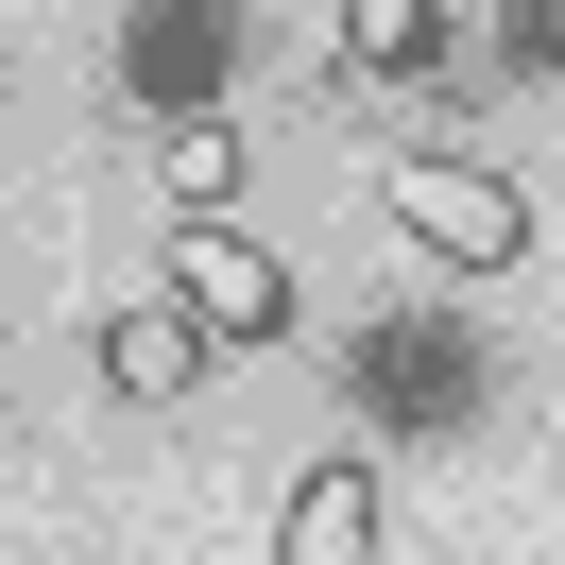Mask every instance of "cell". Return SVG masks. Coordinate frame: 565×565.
Returning <instances> with one entry per match:
<instances>
[{
	"label": "cell",
	"mask_w": 565,
	"mask_h": 565,
	"mask_svg": "<svg viewBox=\"0 0 565 565\" xmlns=\"http://www.w3.org/2000/svg\"><path fill=\"white\" fill-rule=\"evenodd\" d=\"M120 52H138V86H154V104H189L206 70H241V18H138Z\"/></svg>",
	"instance_id": "8992f818"
},
{
	"label": "cell",
	"mask_w": 565,
	"mask_h": 565,
	"mask_svg": "<svg viewBox=\"0 0 565 565\" xmlns=\"http://www.w3.org/2000/svg\"><path fill=\"white\" fill-rule=\"evenodd\" d=\"M172 309H189V343H275L291 326V275H275V241H241V223H172Z\"/></svg>",
	"instance_id": "7a4b0ae2"
},
{
	"label": "cell",
	"mask_w": 565,
	"mask_h": 565,
	"mask_svg": "<svg viewBox=\"0 0 565 565\" xmlns=\"http://www.w3.org/2000/svg\"><path fill=\"white\" fill-rule=\"evenodd\" d=\"M446 52H462L446 0H343V86H428Z\"/></svg>",
	"instance_id": "5b68a950"
},
{
	"label": "cell",
	"mask_w": 565,
	"mask_h": 565,
	"mask_svg": "<svg viewBox=\"0 0 565 565\" xmlns=\"http://www.w3.org/2000/svg\"><path fill=\"white\" fill-rule=\"evenodd\" d=\"M275 565H377V462H309L275 514Z\"/></svg>",
	"instance_id": "277c9868"
},
{
	"label": "cell",
	"mask_w": 565,
	"mask_h": 565,
	"mask_svg": "<svg viewBox=\"0 0 565 565\" xmlns=\"http://www.w3.org/2000/svg\"><path fill=\"white\" fill-rule=\"evenodd\" d=\"M223 189H241V138L223 120H172V223H223Z\"/></svg>",
	"instance_id": "52a82bcc"
},
{
	"label": "cell",
	"mask_w": 565,
	"mask_h": 565,
	"mask_svg": "<svg viewBox=\"0 0 565 565\" xmlns=\"http://www.w3.org/2000/svg\"><path fill=\"white\" fill-rule=\"evenodd\" d=\"M377 206L412 223L446 275H514V257H531V189L480 172V154H377Z\"/></svg>",
	"instance_id": "6da1fadb"
},
{
	"label": "cell",
	"mask_w": 565,
	"mask_h": 565,
	"mask_svg": "<svg viewBox=\"0 0 565 565\" xmlns=\"http://www.w3.org/2000/svg\"><path fill=\"white\" fill-rule=\"evenodd\" d=\"M104 394H120V412H189V394H206V343H189V309H172V291L104 309Z\"/></svg>",
	"instance_id": "3957f363"
}]
</instances>
